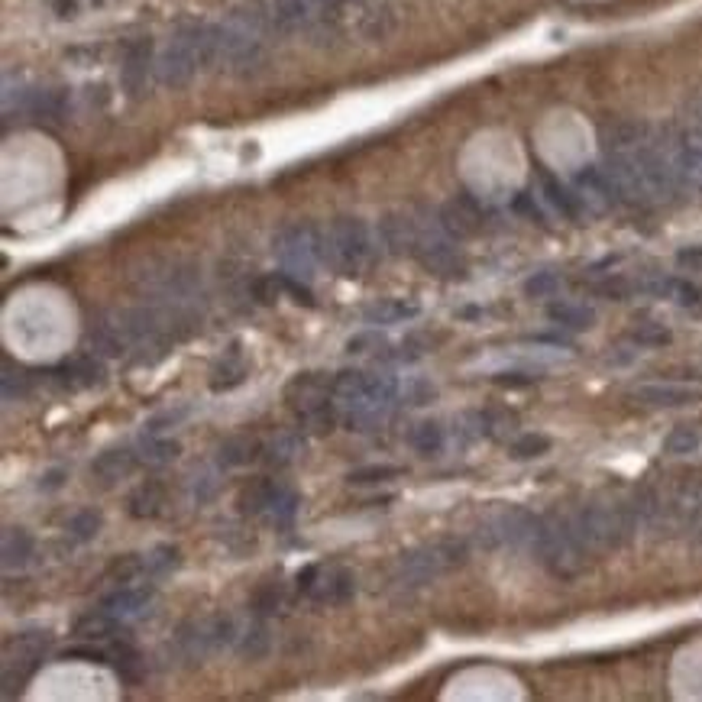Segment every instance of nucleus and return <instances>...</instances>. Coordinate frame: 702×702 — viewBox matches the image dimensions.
Segmentation results:
<instances>
[{"mask_svg": "<svg viewBox=\"0 0 702 702\" xmlns=\"http://www.w3.org/2000/svg\"><path fill=\"white\" fill-rule=\"evenodd\" d=\"M156 72V56H153V42L149 40H133L127 46V56H123V68H120V81L123 91L129 97H143L149 88V78Z\"/></svg>", "mask_w": 702, "mask_h": 702, "instance_id": "4468645a", "label": "nucleus"}, {"mask_svg": "<svg viewBox=\"0 0 702 702\" xmlns=\"http://www.w3.org/2000/svg\"><path fill=\"white\" fill-rule=\"evenodd\" d=\"M421 307L414 301H404V298H382L376 305L363 307V317L369 324H398V321H412L418 317Z\"/></svg>", "mask_w": 702, "mask_h": 702, "instance_id": "c85d7f7f", "label": "nucleus"}, {"mask_svg": "<svg viewBox=\"0 0 702 702\" xmlns=\"http://www.w3.org/2000/svg\"><path fill=\"white\" fill-rule=\"evenodd\" d=\"M635 398L651 408H683V404L699 402V392L689 386H641Z\"/></svg>", "mask_w": 702, "mask_h": 702, "instance_id": "b1692460", "label": "nucleus"}, {"mask_svg": "<svg viewBox=\"0 0 702 702\" xmlns=\"http://www.w3.org/2000/svg\"><path fill=\"white\" fill-rule=\"evenodd\" d=\"M178 457V444L175 440H165V437H146L143 447H139V463L143 467H165Z\"/></svg>", "mask_w": 702, "mask_h": 702, "instance_id": "e433bc0d", "label": "nucleus"}, {"mask_svg": "<svg viewBox=\"0 0 702 702\" xmlns=\"http://www.w3.org/2000/svg\"><path fill=\"white\" fill-rule=\"evenodd\" d=\"M515 210L518 214H525V218H531V220H541V214H538V208H534V201H531V194H518Z\"/></svg>", "mask_w": 702, "mask_h": 702, "instance_id": "864d4df0", "label": "nucleus"}, {"mask_svg": "<svg viewBox=\"0 0 702 702\" xmlns=\"http://www.w3.org/2000/svg\"><path fill=\"white\" fill-rule=\"evenodd\" d=\"M49 647L46 631H23L13 641H7V654H4V696L13 699V693H23V683L36 673Z\"/></svg>", "mask_w": 702, "mask_h": 702, "instance_id": "1a4fd4ad", "label": "nucleus"}, {"mask_svg": "<svg viewBox=\"0 0 702 702\" xmlns=\"http://www.w3.org/2000/svg\"><path fill=\"white\" fill-rule=\"evenodd\" d=\"M538 521L541 518L531 515L528 509H502L479 528V544L483 547H521V544H534L538 534Z\"/></svg>", "mask_w": 702, "mask_h": 702, "instance_id": "9b49d317", "label": "nucleus"}, {"mask_svg": "<svg viewBox=\"0 0 702 702\" xmlns=\"http://www.w3.org/2000/svg\"><path fill=\"white\" fill-rule=\"evenodd\" d=\"M298 505H301L298 493H295L291 485H285V493L275 499V505L266 511L262 521H266L269 528H289L291 521H295V515H298Z\"/></svg>", "mask_w": 702, "mask_h": 702, "instance_id": "c9c22d12", "label": "nucleus"}, {"mask_svg": "<svg viewBox=\"0 0 702 702\" xmlns=\"http://www.w3.org/2000/svg\"><path fill=\"white\" fill-rule=\"evenodd\" d=\"M220 56L218 26H182L156 56V78L165 88H188L194 75L214 65Z\"/></svg>", "mask_w": 702, "mask_h": 702, "instance_id": "f257e3e1", "label": "nucleus"}, {"mask_svg": "<svg viewBox=\"0 0 702 702\" xmlns=\"http://www.w3.org/2000/svg\"><path fill=\"white\" fill-rule=\"evenodd\" d=\"M453 236L447 234L440 220H418V236H414V253L412 256L418 259L421 266L434 275H444V279H453V275L463 272L460 253L453 246Z\"/></svg>", "mask_w": 702, "mask_h": 702, "instance_id": "9d476101", "label": "nucleus"}, {"mask_svg": "<svg viewBox=\"0 0 702 702\" xmlns=\"http://www.w3.org/2000/svg\"><path fill=\"white\" fill-rule=\"evenodd\" d=\"M101 525H104L101 511L84 509V511H78V515H72V521L65 525V531H68V538H75L78 544H88V541H94V538H97Z\"/></svg>", "mask_w": 702, "mask_h": 702, "instance_id": "4c0bfd02", "label": "nucleus"}, {"mask_svg": "<svg viewBox=\"0 0 702 702\" xmlns=\"http://www.w3.org/2000/svg\"><path fill=\"white\" fill-rule=\"evenodd\" d=\"M388 347V340L382 337L379 331H363V333H353L347 340V353H382Z\"/></svg>", "mask_w": 702, "mask_h": 702, "instance_id": "de8ad7c7", "label": "nucleus"}, {"mask_svg": "<svg viewBox=\"0 0 702 702\" xmlns=\"http://www.w3.org/2000/svg\"><path fill=\"white\" fill-rule=\"evenodd\" d=\"M240 638L236 635V625L234 618H204V622H194L188 625L182 635H178V647H182V654L188 661H204V657L218 654L224 651L227 644H234Z\"/></svg>", "mask_w": 702, "mask_h": 702, "instance_id": "f8f14e48", "label": "nucleus"}, {"mask_svg": "<svg viewBox=\"0 0 702 702\" xmlns=\"http://www.w3.org/2000/svg\"><path fill=\"white\" fill-rule=\"evenodd\" d=\"M240 654L243 657H250V661H259V657L266 654L269 651V631H266V625H250V628L243 631L240 635Z\"/></svg>", "mask_w": 702, "mask_h": 702, "instance_id": "37998d69", "label": "nucleus"}, {"mask_svg": "<svg viewBox=\"0 0 702 702\" xmlns=\"http://www.w3.org/2000/svg\"><path fill=\"white\" fill-rule=\"evenodd\" d=\"M32 554H36V541H32L30 531H23V528L4 531V566L7 570H23L32 560Z\"/></svg>", "mask_w": 702, "mask_h": 702, "instance_id": "bb28decb", "label": "nucleus"}, {"mask_svg": "<svg viewBox=\"0 0 702 702\" xmlns=\"http://www.w3.org/2000/svg\"><path fill=\"white\" fill-rule=\"evenodd\" d=\"M689 541H693L696 547H702V509H699V515L693 518V525H689Z\"/></svg>", "mask_w": 702, "mask_h": 702, "instance_id": "5fc2aeb1", "label": "nucleus"}, {"mask_svg": "<svg viewBox=\"0 0 702 702\" xmlns=\"http://www.w3.org/2000/svg\"><path fill=\"white\" fill-rule=\"evenodd\" d=\"M541 191H544V198H547V201L554 204V208H557L560 214H564V218L576 220V218L582 214V204H580V198H576L573 188L560 185L557 178L547 175V172L541 175Z\"/></svg>", "mask_w": 702, "mask_h": 702, "instance_id": "7c9ffc66", "label": "nucleus"}, {"mask_svg": "<svg viewBox=\"0 0 702 702\" xmlns=\"http://www.w3.org/2000/svg\"><path fill=\"white\" fill-rule=\"evenodd\" d=\"M467 557H469V544L457 541V538L424 544V547H414L398 557L392 582H395L398 590H421V586H428V582L453 573L457 566L467 564Z\"/></svg>", "mask_w": 702, "mask_h": 702, "instance_id": "39448f33", "label": "nucleus"}, {"mask_svg": "<svg viewBox=\"0 0 702 702\" xmlns=\"http://www.w3.org/2000/svg\"><path fill=\"white\" fill-rule=\"evenodd\" d=\"M702 444V431L696 424H677V428L667 434L663 440V450L671 453V457H687V453H696Z\"/></svg>", "mask_w": 702, "mask_h": 702, "instance_id": "f704fd0d", "label": "nucleus"}, {"mask_svg": "<svg viewBox=\"0 0 702 702\" xmlns=\"http://www.w3.org/2000/svg\"><path fill=\"white\" fill-rule=\"evenodd\" d=\"M269 30H272V26H269V16H266V7H262V4L234 10V13L218 26V32H220L218 62L227 65L230 72L246 75L253 65L262 62V46H266Z\"/></svg>", "mask_w": 702, "mask_h": 702, "instance_id": "7ed1b4c3", "label": "nucleus"}, {"mask_svg": "<svg viewBox=\"0 0 702 702\" xmlns=\"http://www.w3.org/2000/svg\"><path fill=\"white\" fill-rule=\"evenodd\" d=\"M677 262H680V266L702 272V246H687V250H680L677 253Z\"/></svg>", "mask_w": 702, "mask_h": 702, "instance_id": "3c124183", "label": "nucleus"}, {"mask_svg": "<svg viewBox=\"0 0 702 702\" xmlns=\"http://www.w3.org/2000/svg\"><path fill=\"white\" fill-rule=\"evenodd\" d=\"M243 379H246V363H243L240 356H230V360H224V363L214 369L210 388H214V392H230V388H236Z\"/></svg>", "mask_w": 702, "mask_h": 702, "instance_id": "ea45409f", "label": "nucleus"}, {"mask_svg": "<svg viewBox=\"0 0 702 702\" xmlns=\"http://www.w3.org/2000/svg\"><path fill=\"white\" fill-rule=\"evenodd\" d=\"M573 191L580 198L582 210H592V214H602V210H609L618 201L602 169H582L573 182Z\"/></svg>", "mask_w": 702, "mask_h": 702, "instance_id": "6ab92c4d", "label": "nucleus"}, {"mask_svg": "<svg viewBox=\"0 0 702 702\" xmlns=\"http://www.w3.org/2000/svg\"><path fill=\"white\" fill-rule=\"evenodd\" d=\"M262 457V444H259L256 437H230V440H224L218 450V460L220 467H246V463L259 460Z\"/></svg>", "mask_w": 702, "mask_h": 702, "instance_id": "c756f323", "label": "nucleus"}, {"mask_svg": "<svg viewBox=\"0 0 702 702\" xmlns=\"http://www.w3.org/2000/svg\"><path fill=\"white\" fill-rule=\"evenodd\" d=\"M631 340H635L638 347H667V343H671V331L657 321H641V324H635Z\"/></svg>", "mask_w": 702, "mask_h": 702, "instance_id": "a18cd8bd", "label": "nucleus"}, {"mask_svg": "<svg viewBox=\"0 0 702 702\" xmlns=\"http://www.w3.org/2000/svg\"><path fill=\"white\" fill-rule=\"evenodd\" d=\"M282 493H285V483H279V479H256V483L243 485L236 505H240L243 515L266 518V511L272 509L275 499H279Z\"/></svg>", "mask_w": 702, "mask_h": 702, "instance_id": "412c9836", "label": "nucleus"}, {"mask_svg": "<svg viewBox=\"0 0 702 702\" xmlns=\"http://www.w3.org/2000/svg\"><path fill=\"white\" fill-rule=\"evenodd\" d=\"M534 550H538V560L544 564V570L564 582L576 580L590 570V544L582 541L576 518L564 515V511H547L538 521Z\"/></svg>", "mask_w": 702, "mask_h": 702, "instance_id": "f03ea898", "label": "nucleus"}, {"mask_svg": "<svg viewBox=\"0 0 702 702\" xmlns=\"http://www.w3.org/2000/svg\"><path fill=\"white\" fill-rule=\"evenodd\" d=\"M404 476V469L402 467H388V463H382V467H360L350 473V483L353 485H379V483H392V479Z\"/></svg>", "mask_w": 702, "mask_h": 702, "instance_id": "a19ab883", "label": "nucleus"}, {"mask_svg": "<svg viewBox=\"0 0 702 702\" xmlns=\"http://www.w3.org/2000/svg\"><path fill=\"white\" fill-rule=\"evenodd\" d=\"M408 440H412L414 453H421V457H437L447 444L444 428H440L437 421H421V424H414Z\"/></svg>", "mask_w": 702, "mask_h": 702, "instance_id": "72a5a7b5", "label": "nucleus"}, {"mask_svg": "<svg viewBox=\"0 0 702 702\" xmlns=\"http://www.w3.org/2000/svg\"><path fill=\"white\" fill-rule=\"evenodd\" d=\"M137 467H139V453L120 447V450L101 453V457L91 463V476L101 479L104 485H111V483H117V479H127Z\"/></svg>", "mask_w": 702, "mask_h": 702, "instance_id": "4be33fe9", "label": "nucleus"}, {"mask_svg": "<svg viewBox=\"0 0 702 702\" xmlns=\"http://www.w3.org/2000/svg\"><path fill=\"white\" fill-rule=\"evenodd\" d=\"M279 606H282V590H279L275 582L262 586V590L256 592V599H253V609H256V615H272Z\"/></svg>", "mask_w": 702, "mask_h": 702, "instance_id": "09e8293b", "label": "nucleus"}, {"mask_svg": "<svg viewBox=\"0 0 702 702\" xmlns=\"http://www.w3.org/2000/svg\"><path fill=\"white\" fill-rule=\"evenodd\" d=\"M531 376H521V372H499L495 376V386H509V388H518V386H531Z\"/></svg>", "mask_w": 702, "mask_h": 702, "instance_id": "603ef678", "label": "nucleus"}, {"mask_svg": "<svg viewBox=\"0 0 702 702\" xmlns=\"http://www.w3.org/2000/svg\"><path fill=\"white\" fill-rule=\"evenodd\" d=\"M272 250L275 259L282 262V272L311 282L317 269L327 262V230H321L311 220H295L275 234Z\"/></svg>", "mask_w": 702, "mask_h": 702, "instance_id": "423d86ee", "label": "nucleus"}, {"mask_svg": "<svg viewBox=\"0 0 702 702\" xmlns=\"http://www.w3.org/2000/svg\"><path fill=\"white\" fill-rule=\"evenodd\" d=\"M0 386H4V398H7V402H23V398L30 395L32 379H30V372L20 369V366L4 363V376H0Z\"/></svg>", "mask_w": 702, "mask_h": 702, "instance_id": "58836bf2", "label": "nucleus"}, {"mask_svg": "<svg viewBox=\"0 0 702 702\" xmlns=\"http://www.w3.org/2000/svg\"><path fill=\"white\" fill-rule=\"evenodd\" d=\"M557 285H560V279L554 272H538L534 279H528L525 291H528V295H534V298H544V295H550V291L557 289Z\"/></svg>", "mask_w": 702, "mask_h": 702, "instance_id": "8fccbe9b", "label": "nucleus"}, {"mask_svg": "<svg viewBox=\"0 0 702 702\" xmlns=\"http://www.w3.org/2000/svg\"><path fill=\"white\" fill-rule=\"evenodd\" d=\"M437 220H440V227H444L453 240H469V236H476L479 230H483V210H479V204L473 201L469 194L450 198V201L440 208Z\"/></svg>", "mask_w": 702, "mask_h": 702, "instance_id": "dca6fc26", "label": "nucleus"}, {"mask_svg": "<svg viewBox=\"0 0 702 702\" xmlns=\"http://www.w3.org/2000/svg\"><path fill=\"white\" fill-rule=\"evenodd\" d=\"M582 541L590 550H618L638 534V518L625 499H592L576 515Z\"/></svg>", "mask_w": 702, "mask_h": 702, "instance_id": "20e7f679", "label": "nucleus"}, {"mask_svg": "<svg viewBox=\"0 0 702 702\" xmlns=\"http://www.w3.org/2000/svg\"><path fill=\"white\" fill-rule=\"evenodd\" d=\"M285 402L291 404L295 418L311 434H331L340 421V408L333 402V379L321 372H301L285 388Z\"/></svg>", "mask_w": 702, "mask_h": 702, "instance_id": "0eeeda50", "label": "nucleus"}, {"mask_svg": "<svg viewBox=\"0 0 702 702\" xmlns=\"http://www.w3.org/2000/svg\"><path fill=\"white\" fill-rule=\"evenodd\" d=\"M479 428H483V437L509 440V437H518V418L505 408H485L479 412Z\"/></svg>", "mask_w": 702, "mask_h": 702, "instance_id": "473e14b6", "label": "nucleus"}, {"mask_svg": "<svg viewBox=\"0 0 702 702\" xmlns=\"http://www.w3.org/2000/svg\"><path fill=\"white\" fill-rule=\"evenodd\" d=\"M353 596H356V580L343 566H321L315 586L307 592V599H315L321 606H347Z\"/></svg>", "mask_w": 702, "mask_h": 702, "instance_id": "f3484780", "label": "nucleus"}, {"mask_svg": "<svg viewBox=\"0 0 702 702\" xmlns=\"http://www.w3.org/2000/svg\"><path fill=\"white\" fill-rule=\"evenodd\" d=\"M696 117H699V120H702V107H699V113H696Z\"/></svg>", "mask_w": 702, "mask_h": 702, "instance_id": "6e6d98bb", "label": "nucleus"}, {"mask_svg": "<svg viewBox=\"0 0 702 702\" xmlns=\"http://www.w3.org/2000/svg\"><path fill=\"white\" fill-rule=\"evenodd\" d=\"M275 279H279L282 295H289L291 301H298V305H305V307H315V295H311L307 282H301V279H295V275H289V272H275Z\"/></svg>", "mask_w": 702, "mask_h": 702, "instance_id": "49530a36", "label": "nucleus"}, {"mask_svg": "<svg viewBox=\"0 0 702 702\" xmlns=\"http://www.w3.org/2000/svg\"><path fill=\"white\" fill-rule=\"evenodd\" d=\"M550 450V437L544 434H518L511 440V457L515 460H538Z\"/></svg>", "mask_w": 702, "mask_h": 702, "instance_id": "79ce46f5", "label": "nucleus"}, {"mask_svg": "<svg viewBox=\"0 0 702 702\" xmlns=\"http://www.w3.org/2000/svg\"><path fill=\"white\" fill-rule=\"evenodd\" d=\"M414 236H418V220L408 214H386L379 220V240L392 256H412Z\"/></svg>", "mask_w": 702, "mask_h": 702, "instance_id": "aec40b11", "label": "nucleus"}, {"mask_svg": "<svg viewBox=\"0 0 702 702\" xmlns=\"http://www.w3.org/2000/svg\"><path fill=\"white\" fill-rule=\"evenodd\" d=\"M376 243L366 220L360 218H337L327 227V262L343 275H363L372 266Z\"/></svg>", "mask_w": 702, "mask_h": 702, "instance_id": "6e6552de", "label": "nucleus"}, {"mask_svg": "<svg viewBox=\"0 0 702 702\" xmlns=\"http://www.w3.org/2000/svg\"><path fill=\"white\" fill-rule=\"evenodd\" d=\"M146 582H120L111 596H104V602L97 609H104V612L111 615V618H117L120 625L133 622V618H139V615L149 609V602H153V586H146Z\"/></svg>", "mask_w": 702, "mask_h": 702, "instance_id": "2eb2a0df", "label": "nucleus"}, {"mask_svg": "<svg viewBox=\"0 0 702 702\" xmlns=\"http://www.w3.org/2000/svg\"><path fill=\"white\" fill-rule=\"evenodd\" d=\"M107 663L120 677V683H129V687H137L139 677H143V661H139V654L127 641H117V644L107 647Z\"/></svg>", "mask_w": 702, "mask_h": 702, "instance_id": "cd10ccee", "label": "nucleus"}, {"mask_svg": "<svg viewBox=\"0 0 702 702\" xmlns=\"http://www.w3.org/2000/svg\"><path fill=\"white\" fill-rule=\"evenodd\" d=\"M146 580H159V576L172 573L178 566V550L175 547H156L153 554H146Z\"/></svg>", "mask_w": 702, "mask_h": 702, "instance_id": "c03bdc74", "label": "nucleus"}, {"mask_svg": "<svg viewBox=\"0 0 702 702\" xmlns=\"http://www.w3.org/2000/svg\"><path fill=\"white\" fill-rule=\"evenodd\" d=\"M547 317L557 324V327H566V331H586V327H592V321H596V315H592L590 307L573 305V301H557V305H550Z\"/></svg>", "mask_w": 702, "mask_h": 702, "instance_id": "2f4dec72", "label": "nucleus"}, {"mask_svg": "<svg viewBox=\"0 0 702 702\" xmlns=\"http://www.w3.org/2000/svg\"><path fill=\"white\" fill-rule=\"evenodd\" d=\"M301 450H305V440H301L298 434H291V431H282V434L269 437L266 444H262V457H259V460L269 463V467H275V469H282V467H289V463L298 460Z\"/></svg>", "mask_w": 702, "mask_h": 702, "instance_id": "393cba45", "label": "nucleus"}, {"mask_svg": "<svg viewBox=\"0 0 702 702\" xmlns=\"http://www.w3.org/2000/svg\"><path fill=\"white\" fill-rule=\"evenodd\" d=\"M340 4L343 0H266L262 7H266L269 26L275 32H295L301 26L315 23L317 16L340 7Z\"/></svg>", "mask_w": 702, "mask_h": 702, "instance_id": "ddd939ff", "label": "nucleus"}, {"mask_svg": "<svg viewBox=\"0 0 702 702\" xmlns=\"http://www.w3.org/2000/svg\"><path fill=\"white\" fill-rule=\"evenodd\" d=\"M162 509H165V485L156 483V479L139 483L127 499L129 518H137V521H149V518L162 515Z\"/></svg>", "mask_w": 702, "mask_h": 702, "instance_id": "5701e85b", "label": "nucleus"}, {"mask_svg": "<svg viewBox=\"0 0 702 702\" xmlns=\"http://www.w3.org/2000/svg\"><path fill=\"white\" fill-rule=\"evenodd\" d=\"M104 379H107V369L97 353L75 356V360H68V363H62L56 369V386L62 388H94V386H104Z\"/></svg>", "mask_w": 702, "mask_h": 702, "instance_id": "a211bd4d", "label": "nucleus"}, {"mask_svg": "<svg viewBox=\"0 0 702 702\" xmlns=\"http://www.w3.org/2000/svg\"><path fill=\"white\" fill-rule=\"evenodd\" d=\"M120 628L123 625L117 622V618H111L104 609H91L88 615H81L78 622H75V635H78L81 641H101V644L111 641Z\"/></svg>", "mask_w": 702, "mask_h": 702, "instance_id": "a878e982", "label": "nucleus"}]
</instances>
